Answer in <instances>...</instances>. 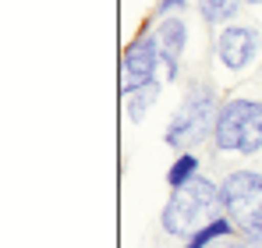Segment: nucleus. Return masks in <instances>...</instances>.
<instances>
[{
    "label": "nucleus",
    "instance_id": "1",
    "mask_svg": "<svg viewBox=\"0 0 262 248\" xmlns=\"http://www.w3.org/2000/svg\"><path fill=\"white\" fill-rule=\"evenodd\" d=\"M220 216H223L220 184H213L209 177H191L188 184L170 192L167 206L160 213V223L174 238H191L195 231H202L206 223H213Z\"/></svg>",
    "mask_w": 262,
    "mask_h": 248
},
{
    "label": "nucleus",
    "instance_id": "2",
    "mask_svg": "<svg viewBox=\"0 0 262 248\" xmlns=\"http://www.w3.org/2000/svg\"><path fill=\"white\" fill-rule=\"evenodd\" d=\"M216 89L206 82H195L188 89V96H184V103L177 107V114L170 117L167 124V146L177 149V153H188V149H195L213 128H216Z\"/></svg>",
    "mask_w": 262,
    "mask_h": 248
},
{
    "label": "nucleus",
    "instance_id": "3",
    "mask_svg": "<svg viewBox=\"0 0 262 248\" xmlns=\"http://www.w3.org/2000/svg\"><path fill=\"white\" fill-rule=\"evenodd\" d=\"M213 142L223 153H259L262 149V103L259 99H227L220 107Z\"/></svg>",
    "mask_w": 262,
    "mask_h": 248
},
{
    "label": "nucleus",
    "instance_id": "4",
    "mask_svg": "<svg viewBox=\"0 0 262 248\" xmlns=\"http://www.w3.org/2000/svg\"><path fill=\"white\" fill-rule=\"evenodd\" d=\"M220 206L223 216L241 234H262V174L234 170L220 181Z\"/></svg>",
    "mask_w": 262,
    "mask_h": 248
},
{
    "label": "nucleus",
    "instance_id": "5",
    "mask_svg": "<svg viewBox=\"0 0 262 248\" xmlns=\"http://www.w3.org/2000/svg\"><path fill=\"white\" fill-rule=\"evenodd\" d=\"M156 60H160L156 36H138L124 46V57H121V89H124V96L156 82Z\"/></svg>",
    "mask_w": 262,
    "mask_h": 248
},
{
    "label": "nucleus",
    "instance_id": "6",
    "mask_svg": "<svg viewBox=\"0 0 262 248\" xmlns=\"http://www.w3.org/2000/svg\"><path fill=\"white\" fill-rule=\"evenodd\" d=\"M259 43H262L259 29H252V25H227V29L220 32V39H216V57L223 60V68L245 71V68L255 60Z\"/></svg>",
    "mask_w": 262,
    "mask_h": 248
},
{
    "label": "nucleus",
    "instance_id": "7",
    "mask_svg": "<svg viewBox=\"0 0 262 248\" xmlns=\"http://www.w3.org/2000/svg\"><path fill=\"white\" fill-rule=\"evenodd\" d=\"M184 43H188V25H184V18L167 14V18L156 25V50H160V60H163V68H167V78H177V64H181Z\"/></svg>",
    "mask_w": 262,
    "mask_h": 248
},
{
    "label": "nucleus",
    "instance_id": "8",
    "mask_svg": "<svg viewBox=\"0 0 262 248\" xmlns=\"http://www.w3.org/2000/svg\"><path fill=\"white\" fill-rule=\"evenodd\" d=\"M230 234H234V223H230L227 216H220V220H213V223H206L202 231H195L184 248H209V245H216L220 238H230Z\"/></svg>",
    "mask_w": 262,
    "mask_h": 248
},
{
    "label": "nucleus",
    "instance_id": "9",
    "mask_svg": "<svg viewBox=\"0 0 262 248\" xmlns=\"http://www.w3.org/2000/svg\"><path fill=\"white\" fill-rule=\"evenodd\" d=\"M237 7H241V0H199V14H202V22H209V25L230 22V18L237 14Z\"/></svg>",
    "mask_w": 262,
    "mask_h": 248
},
{
    "label": "nucleus",
    "instance_id": "10",
    "mask_svg": "<svg viewBox=\"0 0 262 248\" xmlns=\"http://www.w3.org/2000/svg\"><path fill=\"white\" fill-rule=\"evenodd\" d=\"M156 96H160V85H156V82L145 85V89H138V92H131V96H128V121L131 124L142 121V117H145V110L156 103Z\"/></svg>",
    "mask_w": 262,
    "mask_h": 248
},
{
    "label": "nucleus",
    "instance_id": "11",
    "mask_svg": "<svg viewBox=\"0 0 262 248\" xmlns=\"http://www.w3.org/2000/svg\"><path fill=\"white\" fill-rule=\"evenodd\" d=\"M195 170H199V160H195L191 153H181V156L174 160V167L167 170V184H170V188H181V184H188L191 177H199Z\"/></svg>",
    "mask_w": 262,
    "mask_h": 248
},
{
    "label": "nucleus",
    "instance_id": "12",
    "mask_svg": "<svg viewBox=\"0 0 262 248\" xmlns=\"http://www.w3.org/2000/svg\"><path fill=\"white\" fill-rule=\"evenodd\" d=\"M188 0H160V14H170V11H181Z\"/></svg>",
    "mask_w": 262,
    "mask_h": 248
},
{
    "label": "nucleus",
    "instance_id": "13",
    "mask_svg": "<svg viewBox=\"0 0 262 248\" xmlns=\"http://www.w3.org/2000/svg\"><path fill=\"white\" fill-rule=\"evenodd\" d=\"M237 248H262V234H245L237 241Z\"/></svg>",
    "mask_w": 262,
    "mask_h": 248
},
{
    "label": "nucleus",
    "instance_id": "14",
    "mask_svg": "<svg viewBox=\"0 0 262 248\" xmlns=\"http://www.w3.org/2000/svg\"><path fill=\"white\" fill-rule=\"evenodd\" d=\"M213 248H237V245H213Z\"/></svg>",
    "mask_w": 262,
    "mask_h": 248
},
{
    "label": "nucleus",
    "instance_id": "15",
    "mask_svg": "<svg viewBox=\"0 0 262 248\" xmlns=\"http://www.w3.org/2000/svg\"><path fill=\"white\" fill-rule=\"evenodd\" d=\"M252 4H262V0H252Z\"/></svg>",
    "mask_w": 262,
    "mask_h": 248
}]
</instances>
